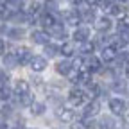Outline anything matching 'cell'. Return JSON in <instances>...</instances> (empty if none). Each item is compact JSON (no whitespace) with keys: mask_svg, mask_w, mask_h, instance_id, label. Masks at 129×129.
<instances>
[{"mask_svg":"<svg viewBox=\"0 0 129 129\" xmlns=\"http://www.w3.org/2000/svg\"><path fill=\"white\" fill-rule=\"evenodd\" d=\"M22 36H23V29L16 27V29H11L9 30V38H13V40H20Z\"/></svg>","mask_w":129,"mask_h":129,"instance_id":"obj_25","label":"cell"},{"mask_svg":"<svg viewBox=\"0 0 129 129\" xmlns=\"http://www.w3.org/2000/svg\"><path fill=\"white\" fill-rule=\"evenodd\" d=\"M14 93L20 95V97L27 95L29 93V83L23 81V79H18V81H16V84H14Z\"/></svg>","mask_w":129,"mask_h":129,"instance_id":"obj_10","label":"cell"},{"mask_svg":"<svg viewBox=\"0 0 129 129\" xmlns=\"http://www.w3.org/2000/svg\"><path fill=\"white\" fill-rule=\"evenodd\" d=\"M125 74H127V77H129V64L125 67Z\"/></svg>","mask_w":129,"mask_h":129,"instance_id":"obj_35","label":"cell"},{"mask_svg":"<svg viewBox=\"0 0 129 129\" xmlns=\"http://www.w3.org/2000/svg\"><path fill=\"white\" fill-rule=\"evenodd\" d=\"M84 99H86V95H84V91H81V90H70V93H68V101L74 104V106H81L84 102Z\"/></svg>","mask_w":129,"mask_h":129,"instance_id":"obj_5","label":"cell"},{"mask_svg":"<svg viewBox=\"0 0 129 129\" xmlns=\"http://www.w3.org/2000/svg\"><path fill=\"white\" fill-rule=\"evenodd\" d=\"M57 52H59V47H56V45H45V54L48 57H54Z\"/></svg>","mask_w":129,"mask_h":129,"instance_id":"obj_23","label":"cell"},{"mask_svg":"<svg viewBox=\"0 0 129 129\" xmlns=\"http://www.w3.org/2000/svg\"><path fill=\"white\" fill-rule=\"evenodd\" d=\"M2 115H7V117L13 115V108H11V106H4V108H2Z\"/></svg>","mask_w":129,"mask_h":129,"instance_id":"obj_29","label":"cell"},{"mask_svg":"<svg viewBox=\"0 0 129 129\" xmlns=\"http://www.w3.org/2000/svg\"><path fill=\"white\" fill-rule=\"evenodd\" d=\"M93 48H95V45L88 40V41H84L83 45H81V52H83V54H91V52H93Z\"/></svg>","mask_w":129,"mask_h":129,"instance_id":"obj_22","label":"cell"},{"mask_svg":"<svg viewBox=\"0 0 129 129\" xmlns=\"http://www.w3.org/2000/svg\"><path fill=\"white\" fill-rule=\"evenodd\" d=\"M30 38H32V41L34 43H40V45H48V32H45V30H34L30 34Z\"/></svg>","mask_w":129,"mask_h":129,"instance_id":"obj_8","label":"cell"},{"mask_svg":"<svg viewBox=\"0 0 129 129\" xmlns=\"http://www.w3.org/2000/svg\"><path fill=\"white\" fill-rule=\"evenodd\" d=\"M88 38H90V29H86V27L75 29V32H74V41L84 43V41H88Z\"/></svg>","mask_w":129,"mask_h":129,"instance_id":"obj_9","label":"cell"},{"mask_svg":"<svg viewBox=\"0 0 129 129\" xmlns=\"http://www.w3.org/2000/svg\"><path fill=\"white\" fill-rule=\"evenodd\" d=\"M7 79H9V77L6 75V72H2V70H0V83H6Z\"/></svg>","mask_w":129,"mask_h":129,"instance_id":"obj_30","label":"cell"},{"mask_svg":"<svg viewBox=\"0 0 129 129\" xmlns=\"http://www.w3.org/2000/svg\"><path fill=\"white\" fill-rule=\"evenodd\" d=\"M59 52H61L63 56L70 57V56H74V54H75V45H74L72 41H67V43H63V47L59 48Z\"/></svg>","mask_w":129,"mask_h":129,"instance_id":"obj_13","label":"cell"},{"mask_svg":"<svg viewBox=\"0 0 129 129\" xmlns=\"http://www.w3.org/2000/svg\"><path fill=\"white\" fill-rule=\"evenodd\" d=\"M101 111V102L99 101H91L90 104H86V108H84V117H88V118H93L97 113Z\"/></svg>","mask_w":129,"mask_h":129,"instance_id":"obj_7","label":"cell"},{"mask_svg":"<svg viewBox=\"0 0 129 129\" xmlns=\"http://www.w3.org/2000/svg\"><path fill=\"white\" fill-rule=\"evenodd\" d=\"M115 90H120V91H124V83H120V84L117 83V84H115Z\"/></svg>","mask_w":129,"mask_h":129,"instance_id":"obj_32","label":"cell"},{"mask_svg":"<svg viewBox=\"0 0 129 129\" xmlns=\"http://www.w3.org/2000/svg\"><path fill=\"white\" fill-rule=\"evenodd\" d=\"M45 104H41V102H32L30 104V113L32 115H43L45 113Z\"/></svg>","mask_w":129,"mask_h":129,"instance_id":"obj_18","label":"cell"},{"mask_svg":"<svg viewBox=\"0 0 129 129\" xmlns=\"http://www.w3.org/2000/svg\"><path fill=\"white\" fill-rule=\"evenodd\" d=\"M81 125H83L84 129H93V127L97 125V122H95L93 118H88V117H84L83 120H81Z\"/></svg>","mask_w":129,"mask_h":129,"instance_id":"obj_24","label":"cell"},{"mask_svg":"<svg viewBox=\"0 0 129 129\" xmlns=\"http://www.w3.org/2000/svg\"><path fill=\"white\" fill-rule=\"evenodd\" d=\"M11 95H13V91H11L9 86H6V84L0 86V101H9Z\"/></svg>","mask_w":129,"mask_h":129,"instance_id":"obj_20","label":"cell"},{"mask_svg":"<svg viewBox=\"0 0 129 129\" xmlns=\"http://www.w3.org/2000/svg\"><path fill=\"white\" fill-rule=\"evenodd\" d=\"M4 50H6V41H4L2 38H0V54H2Z\"/></svg>","mask_w":129,"mask_h":129,"instance_id":"obj_31","label":"cell"},{"mask_svg":"<svg viewBox=\"0 0 129 129\" xmlns=\"http://www.w3.org/2000/svg\"><path fill=\"white\" fill-rule=\"evenodd\" d=\"M14 56H16V59H18V64H27L32 59V52L27 47H20L18 50L14 52Z\"/></svg>","mask_w":129,"mask_h":129,"instance_id":"obj_2","label":"cell"},{"mask_svg":"<svg viewBox=\"0 0 129 129\" xmlns=\"http://www.w3.org/2000/svg\"><path fill=\"white\" fill-rule=\"evenodd\" d=\"M4 67H7V68H16L18 67V59H16L14 52H9V54L4 56Z\"/></svg>","mask_w":129,"mask_h":129,"instance_id":"obj_12","label":"cell"},{"mask_svg":"<svg viewBox=\"0 0 129 129\" xmlns=\"http://www.w3.org/2000/svg\"><path fill=\"white\" fill-rule=\"evenodd\" d=\"M29 64H30V68L34 72H43L45 67H47V59L41 57V56H32V59L29 61Z\"/></svg>","mask_w":129,"mask_h":129,"instance_id":"obj_6","label":"cell"},{"mask_svg":"<svg viewBox=\"0 0 129 129\" xmlns=\"http://www.w3.org/2000/svg\"><path fill=\"white\" fill-rule=\"evenodd\" d=\"M109 27H111V20L109 18H99L95 22V29L99 30V32H106V30H109Z\"/></svg>","mask_w":129,"mask_h":129,"instance_id":"obj_11","label":"cell"},{"mask_svg":"<svg viewBox=\"0 0 129 129\" xmlns=\"http://www.w3.org/2000/svg\"><path fill=\"white\" fill-rule=\"evenodd\" d=\"M109 109L115 113V115H124L125 109H127V104L122 99H111L109 101Z\"/></svg>","mask_w":129,"mask_h":129,"instance_id":"obj_4","label":"cell"},{"mask_svg":"<svg viewBox=\"0 0 129 129\" xmlns=\"http://www.w3.org/2000/svg\"><path fill=\"white\" fill-rule=\"evenodd\" d=\"M48 34H56V36H59V38H64V30H63L61 23L56 22L52 27H48Z\"/></svg>","mask_w":129,"mask_h":129,"instance_id":"obj_16","label":"cell"},{"mask_svg":"<svg viewBox=\"0 0 129 129\" xmlns=\"http://www.w3.org/2000/svg\"><path fill=\"white\" fill-rule=\"evenodd\" d=\"M40 7H41V2H32L30 4V13H38Z\"/></svg>","mask_w":129,"mask_h":129,"instance_id":"obj_28","label":"cell"},{"mask_svg":"<svg viewBox=\"0 0 129 129\" xmlns=\"http://www.w3.org/2000/svg\"><path fill=\"white\" fill-rule=\"evenodd\" d=\"M72 129H84L81 124H72Z\"/></svg>","mask_w":129,"mask_h":129,"instance_id":"obj_33","label":"cell"},{"mask_svg":"<svg viewBox=\"0 0 129 129\" xmlns=\"http://www.w3.org/2000/svg\"><path fill=\"white\" fill-rule=\"evenodd\" d=\"M56 117L61 122H72L74 117H75V111L72 108H57L56 109Z\"/></svg>","mask_w":129,"mask_h":129,"instance_id":"obj_1","label":"cell"},{"mask_svg":"<svg viewBox=\"0 0 129 129\" xmlns=\"http://www.w3.org/2000/svg\"><path fill=\"white\" fill-rule=\"evenodd\" d=\"M81 22H83V20H81V14H79L75 9H70V11H67V13H64V23H67V25L77 27Z\"/></svg>","mask_w":129,"mask_h":129,"instance_id":"obj_3","label":"cell"},{"mask_svg":"<svg viewBox=\"0 0 129 129\" xmlns=\"http://www.w3.org/2000/svg\"><path fill=\"white\" fill-rule=\"evenodd\" d=\"M13 9L7 6V2H0V18L2 20H11Z\"/></svg>","mask_w":129,"mask_h":129,"instance_id":"obj_14","label":"cell"},{"mask_svg":"<svg viewBox=\"0 0 129 129\" xmlns=\"http://www.w3.org/2000/svg\"><path fill=\"white\" fill-rule=\"evenodd\" d=\"M56 70H57V74H61V75H68L70 70H72V64H70L68 61H59V63L56 64Z\"/></svg>","mask_w":129,"mask_h":129,"instance_id":"obj_15","label":"cell"},{"mask_svg":"<svg viewBox=\"0 0 129 129\" xmlns=\"http://www.w3.org/2000/svg\"><path fill=\"white\" fill-rule=\"evenodd\" d=\"M99 91H101V90H99V84H93V83H91V84L88 86V93H90L88 97H90L91 101H95L97 97H99Z\"/></svg>","mask_w":129,"mask_h":129,"instance_id":"obj_21","label":"cell"},{"mask_svg":"<svg viewBox=\"0 0 129 129\" xmlns=\"http://www.w3.org/2000/svg\"><path fill=\"white\" fill-rule=\"evenodd\" d=\"M101 129H113V120L109 117H104L101 122Z\"/></svg>","mask_w":129,"mask_h":129,"instance_id":"obj_26","label":"cell"},{"mask_svg":"<svg viewBox=\"0 0 129 129\" xmlns=\"http://www.w3.org/2000/svg\"><path fill=\"white\" fill-rule=\"evenodd\" d=\"M41 23L48 29V27H52L54 23H56V18L52 16V13H45L43 16H41Z\"/></svg>","mask_w":129,"mask_h":129,"instance_id":"obj_19","label":"cell"},{"mask_svg":"<svg viewBox=\"0 0 129 129\" xmlns=\"http://www.w3.org/2000/svg\"><path fill=\"white\" fill-rule=\"evenodd\" d=\"M0 129H7V125H6V122H4V120H0Z\"/></svg>","mask_w":129,"mask_h":129,"instance_id":"obj_34","label":"cell"},{"mask_svg":"<svg viewBox=\"0 0 129 129\" xmlns=\"http://www.w3.org/2000/svg\"><path fill=\"white\" fill-rule=\"evenodd\" d=\"M32 102H34V101H32V95H30V93H27V95L22 97V104H23V106H30Z\"/></svg>","mask_w":129,"mask_h":129,"instance_id":"obj_27","label":"cell"},{"mask_svg":"<svg viewBox=\"0 0 129 129\" xmlns=\"http://www.w3.org/2000/svg\"><path fill=\"white\" fill-rule=\"evenodd\" d=\"M117 56V50L115 48H111V47H104V50H102V59L104 61H113Z\"/></svg>","mask_w":129,"mask_h":129,"instance_id":"obj_17","label":"cell"}]
</instances>
